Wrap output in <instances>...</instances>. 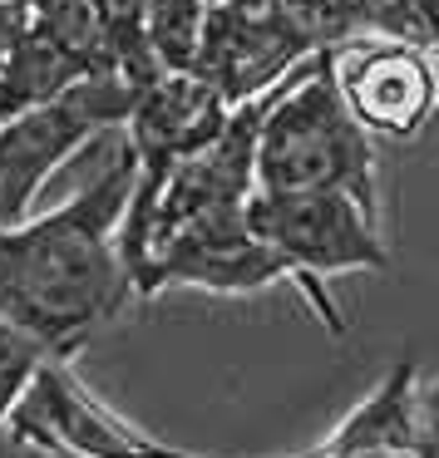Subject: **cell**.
Masks as SVG:
<instances>
[{
  "mask_svg": "<svg viewBox=\"0 0 439 458\" xmlns=\"http://www.w3.org/2000/svg\"><path fill=\"white\" fill-rule=\"evenodd\" d=\"M133 192V153L94 188L74 192L45 217L0 227V326L30 330L60 355L133 306V281L119 251V222Z\"/></svg>",
  "mask_w": 439,
  "mask_h": 458,
  "instance_id": "obj_1",
  "label": "cell"
},
{
  "mask_svg": "<svg viewBox=\"0 0 439 458\" xmlns=\"http://www.w3.org/2000/svg\"><path fill=\"white\" fill-rule=\"evenodd\" d=\"M252 192H346L380 212L375 148L340 99L331 55L291 64L271 89L252 148Z\"/></svg>",
  "mask_w": 439,
  "mask_h": 458,
  "instance_id": "obj_2",
  "label": "cell"
},
{
  "mask_svg": "<svg viewBox=\"0 0 439 458\" xmlns=\"http://www.w3.org/2000/svg\"><path fill=\"white\" fill-rule=\"evenodd\" d=\"M247 222L297 271V291L311 301L321 326H331L336 335L346 330V316H340L336 296L326 291V281L346 276V271L390 267L385 237H380V212L360 208L346 192H252Z\"/></svg>",
  "mask_w": 439,
  "mask_h": 458,
  "instance_id": "obj_3",
  "label": "cell"
},
{
  "mask_svg": "<svg viewBox=\"0 0 439 458\" xmlns=\"http://www.w3.org/2000/svg\"><path fill=\"white\" fill-rule=\"evenodd\" d=\"M133 84L114 70L80 74L60 94L0 119V227L30 217L40 188L104 129L129 119Z\"/></svg>",
  "mask_w": 439,
  "mask_h": 458,
  "instance_id": "obj_4",
  "label": "cell"
},
{
  "mask_svg": "<svg viewBox=\"0 0 439 458\" xmlns=\"http://www.w3.org/2000/svg\"><path fill=\"white\" fill-rule=\"evenodd\" d=\"M281 281L297 286V271L252 232L247 202H232L168 232L133 271V301H149L168 286L208 291V296H257Z\"/></svg>",
  "mask_w": 439,
  "mask_h": 458,
  "instance_id": "obj_5",
  "label": "cell"
},
{
  "mask_svg": "<svg viewBox=\"0 0 439 458\" xmlns=\"http://www.w3.org/2000/svg\"><path fill=\"white\" fill-rule=\"evenodd\" d=\"M340 99L370 139H415L439 104L429 60L409 45H360L331 55Z\"/></svg>",
  "mask_w": 439,
  "mask_h": 458,
  "instance_id": "obj_6",
  "label": "cell"
},
{
  "mask_svg": "<svg viewBox=\"0 0 439 458\" xmlns=\"http://www.w3.org/2000/svg\"><path fill=\"white\" fill-rule=\"evenodd\" d=\"M409 394H415V365H395L390 379L336 428L316 458H370V454H405L409 444Z\"/></svg>",
  "mask_w": 439,
  "mask_h": 458,
  "instance_id": "obj_7",
  "label": "cell"
},
{
  "mask_svg": "<svg viewBox=\"0 0 439 458\" xmlns=\"http://www.w3.org/2000/svg\"><path fill=\"white\" fill-rule=\"evenodd\" d=\"M212 0H149L143 15V45L163 74H193L208 35Z\"/></svg>",
  "mask_w": 439,
  "mask_h": 458,
  "instance_id": "obj_8",
  "label": "cell"
},
{
  "mask_svg": "<svg viewBox=\"0 0 439 458\" xmlns=\"http://www.w3.org/2000/svg\"><path fill=\"white\" fill-rule=\"evenodd\" d=\"M60 350H50L45 340H35L30 330H15V326H0V428L11 424L15 404L25 399L30 379L40 375V365Z\"/></svg>",
  "mask_w": 439,
  "mask_h": 458,
  "instance_id": "obj_9",
  "label": "cell"
},
{
  "mask_svg": "<svg viewBox=\"0 0 439 458\" xmlns=\"http://www.w3.org/2000/svg\"><path fill=\"white\" fill-rule=\"evenodd\" d=\"M409 458H439V379H425L409 394Z\"/></svg>",
  "mask_w": 439,
  "mask_h": 458,
  "instance_id": "obj_10",
  "label": "cell"
},
{
  "mask_svg": "<svg viewBox=\"0 0 439 458\" xmlns=\"http://www.w3.org/2000/svg\"><path fill=\"white\" fill-rule=\"evenodd\" d=\"M30 30V0H0V64Z\"/></svg>",
  "mask_w": 439,
  "mask_h": 458,
  "instance_id": "obj_11",
  "label": "cell"
}]
</instances>
